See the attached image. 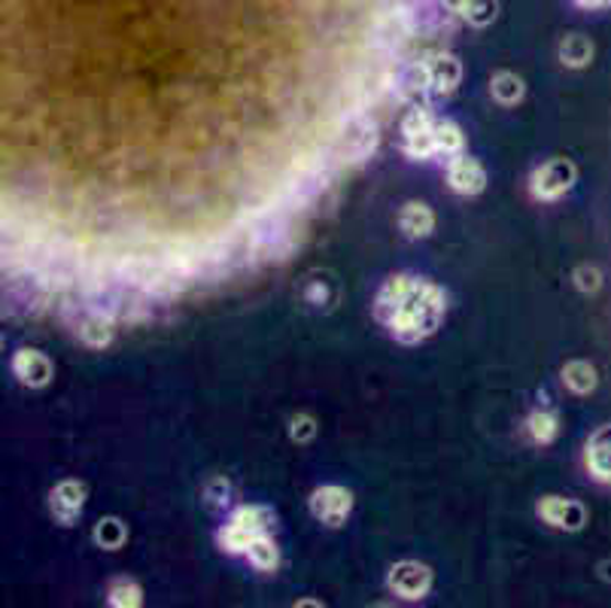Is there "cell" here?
I'll list each match as a JSON object with an SVG mask.
<instances>
[{"label":"cell","mask_w":611,"mask_h":608,"mask_svg":"<svg viewBox=\"0 0 611 608\" xmlns=\"http://www.w3.org/2000/svg\"><path fill=\"white\" fill-rule=\"evenodd\" d=\"M448 311L444 292L423 278H389L374 299V317L401 345H420L439 329Z\"/></svg>","instance_id":"cell-1"},{"label":"cell","mask_w":611,"mask_h":608,"mask_svg":"<svg viewBox=\"0 0 611 608\" xmlns=\"http://www.w3.org/2000/svg\"><path fill=\"white\" fill-rule=\"evenodd\" d=\"M295 213L290 207H271V211L259 213L253 225L247 228L250 235V252L259 262H274V259H286V252L293 250L295 244Z\"/></svg>","instance_id":"cell-2"},{"label":"cell","mask_w":611,"mask_h":608,"mask_svg":"<svg viewBox=\"0 0 611 608\" xmlns=\"http://www.w3.org/2000/svg\"><path fill=\"white\" fill-rule=\"evenodd\" d=\"M377 146V122L365 113V110H357L350 113L347 122L341 125V132L335 137V159L350 161V165H359L365 161L374 153Z\"/></svg>","instance_id":"cell-3"},{"label":"cell","mask_w":611,"mask_h":608,"mask_svg":"<svg viewBox=\"0 0 611 608\" xmlns=\"http://www.w3.org/2000/svg\"><path fill=\"white\" fill-rule=\"evenodd\" d=\"M65 319L67 326L77 331V338L89 347H104L113 338V323L116 319L104 314L101 307H94L82 292H77V299H70L65 304Z\"/></svg>","instance_id":"cell-4"},{"label":"cell","mask_w":611,"mask_h":608,"mask_svg":"<svg viewBox=\"0 0 611 608\" xmlns=\"http://www.w3.org/2000/svg\"><path fill=\"white\" fill-rule=\"evenodd\" d=\"M401 15V22L408 25L411 37H429L439 31H451L453 27V10L451 0H399L393 7Z\"/></svg>","instance_id":"cell-5"},{"label":"cell","mask_w":611,"mask_h":608,"mask_svg":"<svg viewBox=\"0 0 611 608\" xmlns=\"http://www.w3.org/2000/svg\"><path fill=\"white\" fill-rule=\"evenodd\" d=\"M268 527H271V511L268 508H256V505L240 508L228 520L226 529L219 532L223 551H228V554H247L256 539L268 536Z\"/></svg>","instance_id":"cell-6"},{"label":"cell","mask_w":611,"mask_h":608,"mask_svg":"<svg viewBox=\"0 0 611 608\" xmlns=\"http://www.w3.org/2000/svg\"><path fill=\"white\" fill-rule=\"evenodd\" d=\"M329 183H332V168H329V161H323V165H307V168H302V171L295 173L293 180L286 183L278 204L290 207L293 213L307 211V207L329 189Z\"/></svg>","instance_id":"cell-7"},{"label":"cell","mask_w":611,"mask_h":608,"mask_svg":"<svg viewBox=\"0 0 611 608\" xmlns=\"http://www.w3.org/2000/svg\"><path fill=\"white\" fill-rule=\"evenodd\" d=\"M435 125L439 120H432V113L423 104L408 110V116L401 120V146L411 159L426 161L435 156Z\"/></svg>","instance_id":"cell-8"},{"label":"cell","mask_w":611,"mask_h":608,"mask_svg":"<svg viewBox=\"0 0 611 608\" xmlns=\"http://www.w3.org/2000/svg\"><path fill=\"white\" fill-rule=\"evenodd\" d=\"M532 195L539 201H557L575 183V165L566 159H551L532 173Z\"/></svg>","instance_id":"cell-9"},{"label":"cell","mask_w":611,"mask_h":608,"mask_svg":"<svg viewBox=\"0 0 611 608\" xmlns=\"http://www.w3.org/2000/svg\"><path fill=\"white\" fill-rule=\"evenodd\" d=\"M353 508V496L344 487H319L310 496V515L326 527H341Z\"/></svg>","instance_id":"cell-10"},{"label":"cell","mask_w":611,"mask_h":608,"mask_svg":"<svg viewBox=\"0 0 611 608\" xmlns=\"http://www.w3.org/2000/svg\"><path fill=\"white\" fill-rule=\"evenodd\" d=\"M432 584V575L429 568L420 566V563H399V566L389 572V587L401 596V599H423L426 590Z\"/></svg>","instance_id":"cell-11"},{"label":"cell","mask_w":611,"mask_h":608,"mask_svg":"<svg viewBox=\"0 0 611 608\" xmlns=\"http://www.w3.org/2000/svg\"><path fill=\"white\" fill-rule=\"evenodd\" d=\"M448 183L453 192L460 195H478L484 183H487V173L480 168L478 159H468V156H456L448 168Z\"/></svg>","instance_id":"cell-12"},{"label":"cell","mask_w":611,"mask_h":608,"mask_svg":"<svg viewBox=\"0 0 611 608\" xmlns=\"http://www.w3.org/2000/svg\"><path fill=\"white\" fill-rule=\"evenodd\" d=\"M539 515L557 529H578L585 523V508L578 503H572V499H559V496L542 499L539 503Z\"/></svg>","instance_id":"cell-13"},{"label":"cell","mask_w":611,"mask_h":608,"mask_svg":"<svg viewBox=\"0 0 611 608\" xmlns=\"http://www.w3.org/2000/svg\"><path fill=\"white\" fill-rule=\"evenodd\" d=\"M13 371L15 378L27 386H43L49 378H53V365L49 359L37 353V350H19L13 359Z\"/></svg>","instance_id":"cell-14"},{"label":"cell","mask_w":611,"mask_h":608,"mask_svg":"<svg viewBox=\"0 0 611 608\" xmlns=\"http://www.w3.org/2000/svg\"><path fill=\"white\" fill-rule=\"evenodd\" d=\"M82 496H86V493H82L80 484L65 481V484H61V487H55V493H53V511L61 517L65 523H70V520L82 511V503H86Z\"/></svg>","instance_id":"cell-15"},{"label":"cell","mask_w":611,"mask_h":608,"mask_svg":"<svg viewBox=\"0 0 611 608\" xmlns=\"http://www.w3.org/2000/svg\"><path fill=\"white\" fill-rule=\"evenodd\" d=\"M399 225L408 238H426L432 232V225H435V216H432V211L426 204H405Z\"/></svg>","instance_id":"cell-16"},{"label":"cell","mask_w":611,"mask_h":608,"mask_svg":"<svg viewBox=\"0 0 611 608\" xmlns=\"http://www.w3.org/2000/svg\"><path fill=\"white\" fill-rule=\"evenodd\" d=\"M587 469H590V475L597 477V481L611 484V441L597 438V441L587 448Z\"/></svg>","instance_id":"cell-17"},{"label":"cell","mask_w":611,"mask_h":608,"mask_svg":"<svg viewBox=\"0 0 611 608\" xmlns=\"http://www.w3.org/2000/svg\"><path fill=\"white\" fill-rule=\"evenodd\" d=\"M456 13L463 15L468 25L484 27L496 19V0H460Z\"/></svg>","instance_id":"cell-18"},{"label":"cell","mask_w":611,"mask_h":608,"mask_svg":"<svg viewBox=\"0 0 611 608\" xmlns=\"http://www.w3.org/2000/svg\"><path fill=\"white\" fill-rule=\"evenodd\" d=\"M563 381L569 390H575L578 396H585L590 393L593 386H597V371L590 369L587 362H569L566 369H563Z\"/></svg>","instance_id":"cell-19"},{"label":"cell","mask_w":611,"mask_h":608,"mask_svg":"<svg viewBox=\"0 0 611 608\" xmlns=\"http://www.w3.org/2000/svg\"><path fill=\"white\" fill-rule=\"evenodd\" d=\"M590 55H593V46L581 37V34H572L563 41L559 46V58H563V65L569 67H585L590 61Z\"/></svg>","instance_id":"cell-20"},{"label":"cell","mask_w":611,"mask_h":608,"mask_svg":"<svg viewBox=\"0 0 611 608\" xmlns=\"http://www.w3.org/2000/svg\"><path fill=\"white\" fill-rule=\"evenodd\" d=\"M530 436L539 444H551L557 438V414L554 410H535L530 417Z\"/></svg>","instance_id":"cell-21"},{"label":"cell","mask_w":611,"mask_h":608,"mask_svg":"<svg viewBox=\"0 0 611 608\" xmlns=\"http://www.w3.org/2000/svg\"><path fill=\"white\" fill-rule=\"evenodd\" d=\"M463 149V132L453 122H439L435 125V156H460Z\"/></svg>","instance_id":"cell-22"},{"label":"cell","mask_w":611,"mask_h":608,"mask_svg":"<svg viewBox=\"0 0 611 608\" xmlns=\"http://www.w3.org/2000/svg\"><path fill=\"white\" fill-rule=\"evenodd\" d=\"M493 98L502 106H514L523 98V82L514 77V74H499L493 80Z\"/></svg>","instance_id":"cell-23"},{"label":"cell","mask_w":611,"mask_h":608,"mask_svg":"<svg viewBox=\"0 0 611 608\" xmlns=\"http://www.w3.org/2000/svg\"><path fill=\"white\" fill-rule=\"evenodd\" d=\"M247 556H250V563H253L256 568H278V544L271 542L268 536L256 539V542L250 544Z\"/></svg>","instance_id":"cell-24"},{"label":"cell","mask_w":611,"mask_h":608,"mask_svg":"<svg viewBox=\"0 0 611 608\" xmlns=\"http://www.w3.org/2000/svg\"><path fill=\"white\" fill-rule=\"evenodd\" d=\"M110 606H140V590L134 582H116L110 587Z\"/></svg>","instance_id":"cell-25"},{"label":"cell","mask_w":611,"mask_h":608,"mask_svg":"<svg viewBox=\"0 0 611 608\" xmlns=\"http://www.w3.org/2000/svg\"><path fill=\"white\" fill-rule=\"evenodd\" d=\"M98 542L113 544V548H116V544L122 542L120 523H116V520H106V523H101V527H98Z\"/></svg>","instance_id":"cell-26"},{"label":"cell","mask_w":611,"mask_h":608,"mask_svg":"<svg viewBox=\"0 0 611 608\" xmlns=\"http://www.w3.org/2000/svg\"><path fill=\"white\" fill-rule=\"evenodd\" d=\"M581 10H611V0H575Z\"/></svg>","instance_id":"cell-27"}]
</instances>
